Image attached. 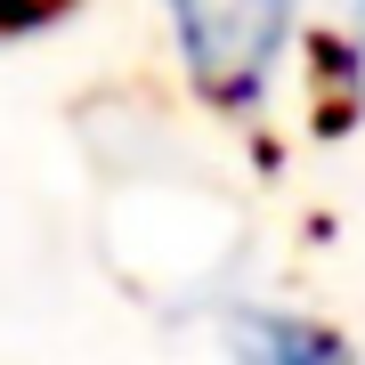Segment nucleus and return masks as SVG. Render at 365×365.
Masks as SVG:
<instances>
[{
  "label": "nucleus",
  "mask_w": 365,
  "mask_h": 365,
  "mask_svg": "<svg viewBox=\"0 0 365 365\" xmlns=\"http://www.w3.org/2000/svg\"><path fill=\"white\" fill-rule=\"evenodd\" d=\"M155 25L187 106L220 130L260 138L268 114L300 90L309 0H155Z\"/></svg>",
  "instance_id": "nucleus-1"
},
{
  "label": "nucleus",
  "mask_w": 365,
  "mask_h": 365,
  "mask_svg": "<svg viewBox=\"0 0 365 365\" xmlns=\"http://www.w3.org/2000/svg\"><path fill=\"white\" fill-rule=\"evenodd\" d=\"M300 98L325 130H365V0H309Z\"/></svg>",
  "instance_id": "nucleus-3"
},
{
  "label": "nucleus",
  "mask_w": 365,
  "mask_h": 365,
  "mask_svg": "<svg viewBox=\"0 0 365 365\" xmlns=\"http://www.w3.org/2000/svg\"><path fill=\"white\" fill-rule=\"evenodd\" d=\"M187 325L220 365H365L357 333L341 325L333 309L300 292H276L260 276H211V284L187 300Z\"/></svg>",
  "instance_id": "nucleus-2"
}]
</instances>
